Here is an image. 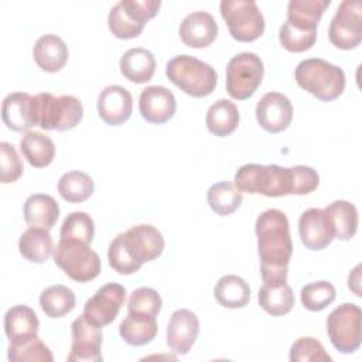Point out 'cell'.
<instances>
[{"instance_id":"obj_1","label":"cell","mask_w":362,"mask_h":362,"mask_svg":"<svg viewBox=\"0 0 362 362\" xmlns=\"http://www.w3.org/2000/svg\"><path fill=\"white\" fill-rule=\"evenodd\" d=\"M260 274L263 281H287L293 255L290 225L286 214L272 208L263 211L255 223Z\"/></svg>"},{"instance_id":"obj_2","label":"cell","mask_w":362,"mask_h":362,"mask_svg":"<svg viewBox=\"0 0 362 362\" xmlns=\"http://www.w3.org/2000/svg\"><path fill=\"white\" fill-rule=\"evenodd\" d=\"M165 242L161 232L148 223L132 226L119 233L109 245L110 267L119 274H133L140 267L161 256Z\"/></svg>"},{"instance_id":"obj_3","label":"cell","mask_w":362,"mask_h":362,"mask_svg":"<svg viewBox=\"0 0 362 362\" xmlns=\"http://www.w3.org/2000/svg\"><path fill=\"white\" fill-rule=\"evenodd\" d=\"M294 167L277 164H245L235 174V187L240 192L262 194L266 197L296 195Z\"/></svg>"},{"instance_id":"obj_4","label":"cell","mask_w":362,"mask_h":362,"mask_svg":"<svg viewBox=\"0 0 362 362\" xmlns=\"http://www.w3.org/2000/svg\"><path fill=\"white\" fill-rule=\"evenodd\" d=\"M297 85L322 102H331L345 89L344 71L321 58L301 61L294 71Z\"/></svg>"},{"instance_id":"obj_5","label":"cell","mask_w":362,"mask_h":362,"mask_svg":"<svg viewBox=\"0 0 362 362\" xmlns=\"http://www.w3.org/2000/svg\"><path fill=\"white\" fill-rule=\"evenodd\" d=\"M165 75L175 86L192 98L211 95L218 81L215 69L192 55H177L171 58L167 62Z\"/></svg>"},{"instance_id":"obj_6","label":"cell","mask_w":362,"mask_h":362,"mask_svg":"<svg viewBox=\"0 0 362 362\" xmlns=\"http://www.w3.org/2000/svg\"><path fill=\"white\" fill-rule=\"evenodd\" d=\"M54 262L78 283L90 281L100 273L99 255L90 249V245L76 239H59L54 249Z\"/></svg>"},{"instance_id":"obj_7","label":"cell","mask_w":362,"mask_h":362,"mask_svg":"<svg viewBox=\"0 0 362 362\" xmlns=\"http://www.w3.org/2000/svg\"><path fill=\"white\" fill-rule=\"evenodd\" d=\"M37 99V124L44 130L65 132L79 124L83 117L81 100L72 95L54 96L42 92Z\"/></svg>"},{"instance_id":"obj_8","label":"cell","mask_w":362,"mask_h":362,"mask_svg":"<svg viewBox=\"0 0 362 362\" xmlns=\"http://www.w3.org/2000/svg\"><path fill=\"white\" fill-rule=\"evenodd\" d=\"M160 7V0H120L109 11V30L120 40L139 37L146 23L158 13Z\"/></svg>"},{"instance_id":"obj_9","label":"cell","mask_w":362,"mask_h":362,"mask_svg":"<svg viewBox=\"0 0 362 362\" xmlns=\"http://www.w3.org/2000/svg\"><path fill=\"white\" fill-rule=\"evenodd\" d=\"M219 10L235 40L250 42L263 34L264 18L255 0H222Z\"/></svg>"},{"instance_id":"obj_10","label":"cell","mask_w":362,"mask_h":362,"mask_svg":"<svg viewBox=\"0 0 362 362\" xmlns=\"http://www.w3.org/2000/svg\"><path fill=\"white\" fill-rule=\"evenodd\" d=\"M264 74L263 61L255 52H240L226 65V90L236 100L249 99L260 86Z\"/></svg>"},{"instance_id":"obj_11","label":"cell","mask_w":362,"mask_h":362,"mask_svg":"<svg viewBox=\"0 0 362 362\" xmlns=\"http://www.w3.org/2000/svg\"><path fill=\"white\" fill-rule=\"evenodd\" d=\"M362 311L359 305L344 303L327 317V334L334 348L342 354L355 352L362 339Z\"/></svg>"},{"instance_id":"obj_12","label":"cell","mask_w":362,"mask_h":362,"mask_svg":"<svg viewBox=\"0 0 362 362\" xmlns=\"http://www.w3.org/2000/svg\"><path fill=\"white\" fill-rule=\"evenodd\" d=\"M328 37L334 47L352 49L362 40V3L344 0L339 3L328 28Z\"/></svg>"},{"instance_id":"obj_13","label":"cell","mask_w":362,"mask_h":362,"mask_svg":"<svg viewBox=\"0 0 362 362\" xmlns=\"http://www.w3.org/2000/svg\"><path fill=\"white\" fill-rule=\"evenodd\" d=\"M72 345L68 355L69 362H99L102 361V329L89 321L83 314L71 324Z\"/></svg>"},{"instance_id":"obj_14","label":"cell","mask_w":362,"mask_h":362,"mask_svg":"<svg viewBox=\"0 0 362 362\" xmlns=\"http://www.w3.org/2000/svg\"><path fill=\"white\" fill-rule=\"evenodd\" d=\"M126 288L119 283H106L85 303L83 315L99 327L113 322L124 304Z\"/></svg>"},{"instance_id":"obj_15","label":"cell","mask_w":362,"mask_h":362,"mask_svg":"<svg viewBox=\"0 0 362 362\" xmlns=\"http://www.w3.org/2000/svg\"><path fill=\"white\" fill-rule=\"evenodd\" d=\"M256 119L266 132L280 133L291 123L293 105L286 95L267 92L256 105Z\"/></svg>"},{"instance_id":"obj_16","label":"cell","mask_w":362,"mask_h":362,"mask_svg":"<svg viewBox=\"0 0 362 362\" xmlns=\"http://www.w3.org/2000/svg\"><path fill=\"white\" fill-rule=\"evenodd\" d=\"M298 235L303 245L310 250L325 249L334 236L331 221L322 208H310L300 215Z\"/></svg>"},{"instance_id":"obj_17","label":"cell","mask_w":362,"mask_h":362,"mask_svg":"<svg viewBox=\"0 0 362 362\" xmlns=\"http://www.w3.org/2000/svg\"><path fill=\"white\" fill-rule=\"evenodd\" d=\"M1 119L14 132H28L37 124V99L27 92H13L3 99Z\"/></svg>"},{"instance_id":"obj_18","label":"cell","mask_w":362,"mask_h":362,"mask_svg":"<svg viewBox=\"0 0 362 362\" xmlns=\"http://www.w3.org/2000/svg\"><path fill=\"white\" fill-rule=\"evenodd\" d=\"M177 109V100L173 92L160 85H151L141 90L139 98V110L141 117L153 124L168 122Z\"/></svg>"},{"instance_id":"obj_19","label":"cell","mask_w":362,"mask_h":362,"mask_svg":"<svg viewBox=\"0 0 362 362\" xmlns=\"http://www.w3.org/2000/svg\"><path fill=\"white\" fill-rule=\"evenodd\" d=\"M199 334V320L195 313L180 308L171 314L167 327V344L178 355H185L192 348Z\"/></svg>"},{"instance_id":"obj_20","label":"cell","mask_w":362,"mask_h":362,"mask_svg":"<svg viewBox=\"0 0 362 362\" xmlns=\"http://www.w3.org/2000/svg\"><path fill=\"white\" fill-rule=\"evenodd\" d=\"M132 93L120 85H109L98 96V113L106 124L120 126L132 116Z\"/></svg>"},{"instance_id":"obj_21","label":"cell","mask_w":362,"mask_h":362,"mask_svg":"<svg viewBox=\"0 0 362 362\" xmlns=\"http://www.w3.org/2000/svg\"><path fill=\"white\" fill-rule=\"evenodd\" d=\"M218 35V24L208 11H192L180 24V38L191 48H205Z\"/></svg>"},{"instance_id":"obj_22","label":"cell","mask_w":362,"mask_h":362,"mask_svg":"<svg viewBox=\"0 0 362 362\" xmlns=\"http://www.w3.org/2000/svg\"><path fill=\"white\" fill-rule=\"evenodd\" d=\"M35 64L45 72L61 71L69 57L65 41L55 34H45L35 41L33 49Z\"/></svg>"},{"instance_id":"obj_23","label":"cell","mask_w":362,"mask_h":362,"mask_svg":"<svg viewBox=\"0 0 362 362\" xmlns=\"http://www.w3.org/2000/svg\"><path fill=\"white\" fill-rule=\"evenodd\" d=\"M38 317L28 305H13L4 315V332L10 342H20L35 337L38 334Z\"/></svg>"},{"instance_id":"obj_24","label":"cell","mask_w":362,"mask_h":362,"mask_svg":"<svg viewBox=\"0 0 362 362\" xmlns=\"http://www.w3.org/2000/svg\"><path fill=\"white\" fill-rule=\"evenodd\" d=\"M122 75L133 83L148 82L156 72L154 55L141 47L127 49L120 58Z\"/></svg>"},{"instance_id":"obj_25","label":"cell","mask_w":362,"mask_h":362,"mask_svg":"<svg viewBox=\"0 0 362 362\" xmlns=\"http://www.w3.org/2000/svg\"><path fill=\"white\" fill-rule=\"evenodd\" d=\"M23 215L28 226L45 228L49 230L59 216V206L51 195L34 194L24 202Z\"/></svg>"},{"instance_id":"obj_26","label":"cell","mask_w":362,"mask_h":362,"mask_svg":"<svg viewBox=\"0 0 362 362\" xmlns=\"http://www.w3.org/2000/svg\"><path fill=\"white\" fill-rule=\"evenodd\" d=\"M257 300L259 305L274 317L288 314L294 305V294L287 281H263Z\"/></svg>"},{"instance_id":"obj_27","label":"cell","mask_w":362,"mask_h":362,"mask_svg":"<svg viewBox=\"0 0 362 362\" xmlns=\"http://www.w3.org/2000/svg\"><path fill=\"white\" fill-rule=\"evenodd\" d=\"M157 329L158 327L154 315L127 313V317L120 322L119 334L126 344L132 346H141L156 338Z\"/></svg>"},{"instance_id":"obj_28","label":"cell","mask_w":362,"mask_h":362,"mask_svg":"<svg viewBox=\"0 0 362 362\" xmlns=\"http://www.w3.org/2000/svg\"><path fill=\"white\" fill-rule=\"evenodd\" d=\"M331 0H290L287 23L304 31H317V25Z\"/></svg>"},{"instance_id":"obj_29","label":"cell","mask_w":362,"mask_h":362,"mask_svg":"<svg viewBox=\"0 0 362 362\" xmlns=\"http://www.w3.org/2000/svg\"><path fill=\"white\" fill-rule=\"evenodd\" d=\"M18 250L24 259L33 263H44L54 252L52 238L45 228L30 226L18 240Z\"/></svg>"},{"instance_id":"obj_30","label":"cell","mask_w":362,"mask_h":362,"mask_svg":"<svg viewBox=\"0 0 362 362\" xmlns=\"http://www.w3.org/2000/svg\"><path fill=\"white\" fill-rule=\"evenodd\" d=\"M205 123L212 134L226 137L233 133L239 124V110L233 102L219 99L209 106Z\"/></svg>"},{"instance_id":"obj_31","label":"cell","mask_w":362,"mask_h":362,"mask_svg":"<svg viewBox=\"0 0 362 362\" xmlns=\"http://www.w3.org/2000/svg\"><path fill=\"white\" fill-rule=\"evenodd\" d=\"M20 150L28 164L35 168L49 165L55 156L54 141L40 132H27L20 140Z\"/></svg>"},{"instance_id":"obj_32","label":"cell","mask_w":362,"mask_h":362,"mask_svg":"<svg viewBox=\"0 0 362 362\" xmlns=\"http://www.w3.org/2000/svg\"><path fill=\"white\" fill-rule=\"evenodd\" d=\"M325 212L331 221L334 236L341 240H349L354 238V235L358 230V211L354 204L337 199L331 204H328L325 208Z\"/></svg>"},{"instance_id":"obj_33","label":"cell","mask_w":362,"mask_h":362,"mask_svg":"<svg viewBox=\"0 0 362 362\" xmlns=\"http://www.w3.org/2000/svg\"><path fill=\"white\" fill-rule=\"evenodd\" d=\"M216 301L225 308H242L250 300V287L239 276H222L214 288Z\"/></svg>"},{"instance_id":"obj_34","label":"cell","mask_w":362,"mask_h":362,"mask_svg":"<svg viewBox=\"0 0 362 362\" xmlns=\"http://www.w3.org/2000/svg\"><path fill=\"white\" fill-rule=\"evenodd\" d=\"M76 304L74 291L62 284H54L44 288L40 294V307L49 318H61L69 314Z\"/></svg>"},{"instance_id":"obj_35","label":"cell","mask_w":362,"mask_h":362,"mask_svg":"<svg viewBox=\"0 0 362 362\" xmlns=\"http://www.w3.org/2000/svg\"><path fill=\"white\" fill-rule=\"evenodd\" d=\"M242 199V192L229 181L215 182L206 192L208 205L215 214L221 216L233 214L240 206Z\"/></svg>"},{"instance_id":"obj_36","label":"cell","mask_w":362,"mask_h":362,"mask_svg":"<svg viewBox=\"0 0 362 362\" xmlns=\"http://www.w3.org/2000/svg\"><path fill=\"white\" fill-rule=\"evenodd\" d=\"M58 192L59 195L72 204L83 202L93 194L95 182L90 175L82 171H68L58 180Z\"/></svg>"},{"instance_id":"obj_37","label":"cell","mask_w":362,"mask_h":362,"mask_svg":"<svg viewBox=\"0 0 362 362\" xmlns=\"http://www.w3.org/2000/svg\"><path fill=\"white\" fill-rule=\"evenodd\" d=\"M11 362H52L54 356L49 348L38 338V335L20 342H10L7 349Z\"/></svg>"},{"instance_id":"obj_38","label":"cell","mask_w":362,"mask_h":362,"mask_svg":"<svg viewBox=\"0 0 362 362\" xmlns=\"http://www.w3.org/2000/svg\"><path fill=\"white\" fill-rule=\"evenodd\" d=\"M95 236V223L90 215L86 212H72L69 214L61 226L59 239H76L88 245L92 243Z\"/></svg>"},{"instance_id":"obj_39","label":"cell","mask_w":362,"mask_h":362,"mask_svg":"<svg viewBox=\"0 0 362 362\" xmlns=\"http://www.w3.org/2000/svg\"><path fill=\"white\" fill-rule=\"evenodd\" d=\"M300 296L304 308H307L308 311H321L335 300L337 291L332 283L327 280H320L305 284L301 288Z\"/></svg>"},{"instance_id":"obj_40","label":"cell","mask_w":362,"mask_h":362,"mask_svg":"<svg viewBox=\"0 0 362 362\" xmlns=\"http://www.w3.org/2000/svg\"><path fill=\"white\" fill-rule=\"evenodd\" d=\"M291 362H331L322 344L313 337H301L296 339L290 348Z\"/></svg>"},{"instance_id":"obj_41","label":"cell","mask_w":362,"mask_h":362,"mask_svg":"<svg viewBox=\"0 0 362 362\" xmlns=\"http://www.w3.org/2000/svg\"><path fill=\"white\" fill-rule=\"evenodd\" d=\"M279 40L283 48L290 52H304L310 49L317 40V31H304L284 23L279 31Z\"/></svg>"},{"instance_id":"obj_42","label":"cell","mask_w":362,"mask_h":362,"mask_svg":"<svg viewBox=\"0 0 362 362\" xmlns=\"http://www.w3.org/2000/svg\"><path fill=\"white\" fill-rule=\"evenodd\" d=\"M161 297L151 287H139L133 290L127 301V313H141L157 317L161 311Z\"/></svg>"},{"instance_id":"obj_43","label":"cell","mask_w":362,"mask_h":362,"mask_svg":"<svg viewBox=\"0 0 362 362\" xmlns=\"http://www.w3.org/2000/svg\"><path fill=\"white\" fill-rule=\"evenodd\" d=\"M0 181L10 184L17 181L23 174V163L13 144L7 141L0 143Z\"/></svg>"},{"instance_id":"obj_44","label":"cell","mask_w":362,"mask_h":362,"mask_svg":"<svg viewBox=\"0 0 362 362\" xmlns=\"http://www.w3.org/2000/svg\"><path fill=\"white\" fill-rule=\"evenodd\" d=\"M359 270H361V264H359V267H358V270H356V273H355V279L352 277V274L349 273V276H348V287L358 296V297H361V290H359Z\"/></svg>"}]
</instances>
